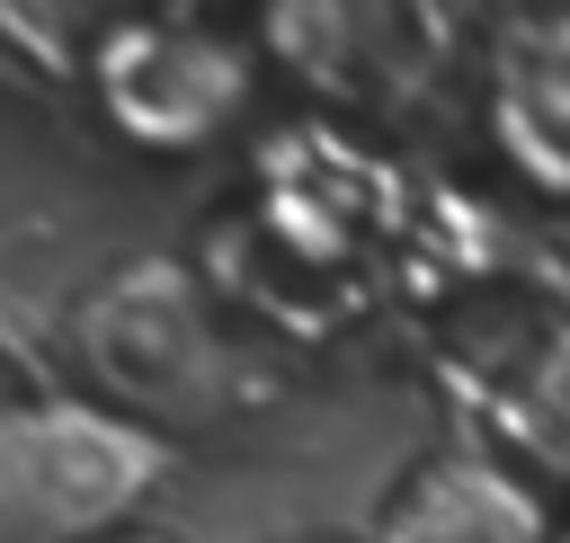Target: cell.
I'll use <instances>...</instances> for the list:
<instances>
[{
    "label": "cell",
    "instance_id": "1",
    "mask_svg": "<svg viewBox=\"0 0 570 543\" xmlns=\"http://www.w3.org/2000/svg\"><path fill=\"white\" fill-rule=\"evenodd\" d=\"M160 481V436L98 401L0 409V543H107Z\"/></svg>",
    "mask_w": 570,
    "mask_h": 543
},
{
    "label": "cell",
    "instance_id": "2",
    "mask_svg": "<svg viewBox=\"0 0 570 543\" xmlns=\"http://www.w3.org/2000/svg\"><path fill=\"white\" fill-rule=\"evenodd\" d=\"M374 543H561V516L534 490V472H517L508 454L454 445V454H428L383 498Z\"/></svg>",
    "mask_w": 570,
    "mask_h": 543
},
{
    "label": "cell",
    "instance_id": "3",
    "mask_svg": "<svg viewBox=\"0 0 570 543\" xmlns=\"http://www.w3.org/2000/svg\"><path fill=\"white\" fill-rule=\"evenodd\" d=\"M107 107L142 142H196L240 107V53L214 45V36L142 27L107 53Z\"/></svg>",
    "mask_w": 570,
    "mask_h": 543
},
{
    "label": "cell",
    "instance_id": "4",
    "mask_svg": "<svg viewBox=\"0 0 570 543\" xmlns=\"http://www.w3.org/2000/svg\"><path fill=\"white\" fill-rule=\"evenodd\" d=\"M490 134L517 178H534L543 196H570V18H534L508 36Z\"/></svg>",
    "mask_w": 570,
    "mask_h": 543
},
{
    "label": "cell",
    "instance_id": "5",
    "mask_svg": "<svg viewBox=\"0 0 570 543\" xmlns=\"http://www.w3.org/2000/svg\"><path fill=\"white\" fill-rule=\"evenodd\" d=\"M499 418H508V436H517L534 463L570 472V329H552V338L517 365V383H508Z\"/></svg>",
    "mask_w": 570,
    "mask_h": 543
},
{
    "label": "cell",
    "instance_id": "6",
    "mask_svg": "<svg viewBox=\"0 0 570 543\" xmlns=\"http://www.w3.org/2000/svg\"><path fill=\"white\" fill-rule=\"evenodd\" d=\"M107 543H178V534H107Z\"/></svg>",
    "mask_w": 570,
    "mask_h": 543
},
{
    "label": "cell",
    "instance_id": "7",
    "mask_svg": "<svg viewBox=\"0 0 570 543\" xmlns=\"http://www.w3.org/2000/svg\"><path fill=\"white\" fill-rule=\"evenodd\" d=\"M561 543H570V525H561Z\"/></svg>",
    "mask_w": 570,
    "mask_h": 543
}]
</instances>
